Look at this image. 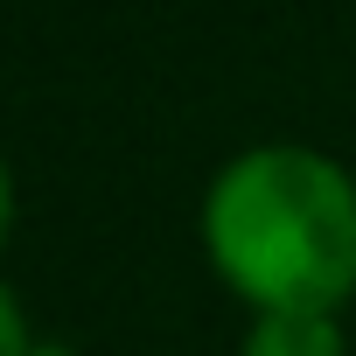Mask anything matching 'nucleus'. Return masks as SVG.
Returning a JSON list of instances; mask_svg holds the SVG:
<instances>
[{
    "label": "nucleus",
    "mask_w": 356,
    "mask_h": 356,
    "mask_svg": "<svg viewBox=\"0 0 356 356\" xmlns=\"http://www.w3.org/2000/svg\"><path fill=\"white\" fill-rule=\"evenodd\" d=\"M203 252L259 314H328L356 293V182L293 140L245 147L203 196Z\"/></svg>",
    "instance_id": "obj_1"
},
{
    "label": "nucleus",
    "mask_w": 356,
    "mask_h": 356,
    "mask_svg": "<svg viewBox=\"0 0 356 356\" xmlns=\"http://www.w3.org/2000/svg\"><path fill=\"white\" fill-rule=\"evenodd\" d=\"M0 356H35L29 349V321H22V300L0 286Z\"/></svg>",
    "instance_id": "obj_3"
},
{
    "label": "nucleus",
    "mask_w": 356,
    "mask_h": 356,
    "mask_svg": "<svg viewBox=\"0 0 356 356\" xmlns=\"http://www.w3.org/2000/svg\"><path fill=\"white\" fill-rule=\"evenodd\" d=\"M8 224H15V175L0 161V245H8Z\"/></svg>",
    "instance_id": "obj_4"
},
{
    "label": "nucleus",
    "mask_w": 356,
    "mask_h": 356,
    "mask_svg": "<svg viewBox=\"0 0 356 356\" xmlns=\"http://www.w3.org/2000/svg\"><path fill=\"white\" fill-rule=\"evenodd\" d=\"M238 356H342V328L335 314H259Z\"/></svg>",
    "instance_id": "obj_2"
}]
</instances>
